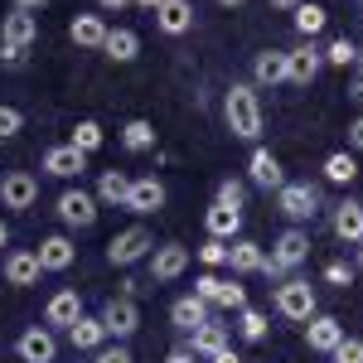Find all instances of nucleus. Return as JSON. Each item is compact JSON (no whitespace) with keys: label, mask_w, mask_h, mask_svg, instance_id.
<instances>
[{"label":"nucleus","mask_w":363,"mask_h":363,"mask_svg":"<svg viewBox=\"0 0 363 363\" xmlns=\"http://www.w3.org/2000/svg\"><path fill=\"white\" fill-rule=\"evenodd\" d=\"M223 116H228V131L238 140H257L262 136V97L252 83H233L223 92Z\"/></svg>","instance_id":"1"},{"label":"nucleus","mask_w":363,"mask_h":363,"mask_svg":"<svg viewBox=\"0 0 363 363\" xmlns=\"http://www.w3.org/2000/svg\"><path fill=\"white\" fill-rule=\"evenodd\" d=\"M306 262H310V233L306 228H286L277 242H272V252L262 257V277L286 281L296 267H306Z\"/></svg>","instance_id":"2"},{"label":"nucleus","mask_w":363,"mask_h":363,"mask_svg":"<svg viewBox=\"0 0 363 363\" xmlns=\"http://www.w3.org/2000/svg\"><path fill=\"white\" fill-rule=\"evenodd\" d=\"M155 252V238H150V228H140V223H131V228H121L112 242H107V262L112 267H136V262H145Z\"/></svg>","instance_id":"3"},{"label":"nucleus","mask_w":363,"mask_h":363,"mask_svg":"<svg viewBox=\"0 0 363 363\" xmlns=\"http://www.w3.org/2000/svg\"><path fill=\"white\" fill-rule=\"evenodd\" d=\"M277 315H281V320L306 325L310 315H315V286H310L306 277H286L277 286Z\"/></svg>","instance_id":"4"},{"label":"nucleus","mask_w":363,"mask_h":363,"mask_svg":"<svg viewBox=\"0 0 363 363\" xmlns=\"http://www.w3.org/2000/svg\"><path fill=\"white\" fill-rule=\"evenodd\" d=\"M97 194H87L83 184H68L63 194H58V203H54V213H58V223L63 228H92L97 223Z\"/></svg>","instance_id":"5"},{"label":"nucleus","mask_w":363,"mask_h":363,"mask_svg":"<svg viewBox=\"0 0 363 363\" xmlns=\"http://www.w3.org/2000/svg\"><path fill=\"white\" fill-rule=\"evenodd\" d=\"M277 208L291 218V228H301V223H310L315 213H320V189L315 184H281L277 189Z\"/></svg>","instance_id":"6"},{"label":"nucleus","mask_w":363,"mask_h":363,"mask_svg":"<svg viewBox=\"0 0 363 363\" xmlns=\"http://www.w3.org/2000/svg\"><path fill=\"white\" fill-rule=\"evenodd\" d=\"M97 320L107 325V339H116V344H126V339L140 330V306L131 301V296H112L107 306L97 310Z\"/></svg>","instance_id":"7"},{"label":"nucleus","mask_w":363,"mask_h":363,"mask_svg":"<svg viewBox=\"0 0 363 363\" xmlns=\"http://www.w3.org/2000/svg\"><path fill=\"white\" fill-rule=\"evenodd\" d=\"M325 68V54L315 49V39H301L296 49H286V83L296 87H310L315 83V73Z\"/></svg>","instance_id":"8"},{"label":"nucleus","mask_w":363,"mask_h":363,"mask_svg":"<svg viewBox=\"0 0 363 363\" xmlns=\"http://www.w3.org/2000/svg\"><path fill=\"white\" fill-rule=\"evenodd\" d=\"M145 262H150V281L165 286V281H179L189 272V247H184V242H160Z\"/></svg>","instance_id":"9"},{"label":"nucleus","mask_w":363,"mask_h":363,"mask_svg":"<svg viewBox=\"0 0 363 363\" xmlns=\"http://www.w3.org/2000/svg\"><path fill=\"white\" fill-rule=\"evenodd\" d=\"M0 203L15 208V213L34 208V203H39V179H34L29 169H10V174L0 179Z\"/></svg>","instance_id":"10"},{"label":"nucleus","mask_w":363,"mask_h":363,"mask_svg":"<svg viewBox=\"0 0 363 363\" xmlns=\"http://www.w3.org/2000/svg\"><path fill=\"white\" fill-rule=\"evenodd\" d=\"M15 354H20V363H54L58 359V339L49 325H29L25 335L15 339Z\"/></svg>","instance_id":"11"},{"label":"nucleus","mask_w":363,"mask_h":363,"mask_svg":"<svg viewBox=\"0 0 363 363\" xmlns=\"http://www.w3.org/2000/svg\"><path fill=\"white\" fill-rule=\"evenodd\" d=\"M83 320V296L73 291V286H63L49 296V306H44V325L49 330H68V325H78Z\"/></svg>","instance_id":"12"},{"label":"nucleus","mask_w":363,"mask_h":363,"mask_svg":"<svg viewBox=\"0 0 363 363\" xmlns=\"http://www.w3.org/2000/svg\"><path fill=\"white\" fill-rule=\"evenodd\" d=\"M339 339H344V325H339L335 315H320V310H315L306 320V349L310 354H325V359H330Z\"/></svg>","instance_id":"13"},{"label":"nucleus","mask_w":363,"mask_h":363,"mask_svg":"<svg viewBox=\"0 0 363 363\" xmlns=\"http://www.w3.org/2000/svg\"><path fill=\"white\" fill-rule=\"evenodd\" d=\"M155 29L169 34V39L189 34V29H194V0H160V5H155Z\"/></svg>","instance_id":"14"},{"label":"nucleus","mask_w":363,"mask_h":363,"mask_svg":"<svg viewBox=\"0 0 363 363\" xmlns=\"http://www.w3.org/2000/svg\"><path fill=\"white\" fill-rule=\"evenodd\" d=\"M203 233L208 238H218V242H233V238H242V208H228V203H208L203 208Z\"/></svg>","instance_id":"15"},{"label":"nucleus","mask_w":363,"mask_h":363,"mask_svg":"<svg viewBox=\"0 0 363 363\" xmlns=\"http://www.w3.org/2000/svg\"><path fill=\"white\" fill-rule=\"evenodd\" d=\"M34 257H39V267H44V272H68V267L78 262V247H73V238H68V233H49V238L34 247Z\"/></svg>","instance_id":"16"},{"label":"nucleus","mask_w":363,"mask_h":363,"mask_svg":"<svg viewBox=\"0 0 363 363\" xmlns=\"http://www.w3.org/2000/svg\"><path fill=\"white\" fill-rule=\"evenodd\" d=\"M126 208L131 213H160L165 208V184L155 179V174H140V179H131V194H126Z\"/></svg>","instance_id":"17"},{"label":"nucleus","mask_w":363,"mask_h":363,"mask_svg":"<svg viewBox=\"0 0 363 363\" xmlns=\"http://www.w3.org/2000/svg\"><path fill=\"white\" fill-rule=\"evenodd\" d=\"M247 179L257 184V189H267V194H272V189L286 184V169H281V160L267 150V145H257V150H252V160H247Z\"/></svg>","instance_id":"18"},{"label":"nucleus","mask_w":363,"mask_h":363,"mask_svg":"<svg viewBox=\"0 0 363 363\" xmlns=\"http://www.w3.org/2000/svg\"><path fill=\"white\" fill-rule=\"evenodd\" d=\"M39 277H44V267H39L34 247L5 252V286H39Z\"/></svg>","instance_id":"19"},{"label":"nucleus","mask_w":363,"mask_h":363,"mask_svg":"<svg viewBox=\"0 0 363 363\" xmlns=\"http://www.w3.org/2000/svg\"><path fill=\"white\" fill-rule=\"evenodd\" d=\"M330 228H335L339 242L359 247V242H363V203H359V199H344V203H335V218H330Z\"/></svg>","instance_id":"20"},{"label":"nucleus","mask_w":363,"mask_h":363,"mask_svg":"<svg viewBox=\"0 0 363 363\" xmlns=\"http://www.w3.org/2000/svg\"><path fill=\"white\" fill-rule=\"evenodd\" d=\"M34 39H39V15H29V10L0 15V44H20V49H29Z\"/></svg>","instance_id":"21"},{"label":"nucleus","mask_w":363,"mask_h":363,"mask_svg":"<svg viewBox=\"0 0 363 363\" xmlns=\"http://www.w3.org/2000/svg\"><path fill=\"white\" fill-rule=\"evenodd\" d=\"M44 169H49L54 179H78V174L87 169V155L63 140V145H49V150H44Z\"/></svg>","instance_id":"22"},{"label":"nucleus","mask_w":363,"mask_h":363,"mask_svg":"<svg viewBox=\"0 0 363 363\" xmlns=\"http://www.w3.org/2000/svg\"><path fill=\"white\" fill-rule=\"evenodd\" d=\"M262 242H252V238H233L228 242V272L233 277H252V272H262Z\"/></svg>","instance_id":"23"},{"label":"nucleus","mask_w":363,"mask_h":363,"mask_svg":"<svg viewBox=\"0 0 363 363\" xmlns=\"http://www.w3.org/2000/svg\"><path fill=\"white\" fill-rule=\"evenodd\" d=\"M107 20H102V15H73V20H68V39H73V44H78V49H102V44H107Z\"/></svg>","instance_id":"24"},{"label":"nucleus","mask_w":363,"mask_h":363,"mask_svg":"<svg viewBox=\"0 0 363 363\" xmlns=\"http://www.w3.org/2000/svg\"><path fill=\"white\" fill-rule=\"evenodd\" d=\"M68 344H73L78 354H97V349L112 344V339H107V325H102L97 315H83L78 325H68Z\"/></svg>","instance_id":"25"},{"label":"nucleus","mask_w":363,"mask_h":363,"mask_svg":"<svg viewBox=\"0 0 363 363\" xmlns=\"http://www.w3.org/2000/svg\"><path fill=\"white\" fill-rule=\"evenodd\" d=\"M286 83V49H262L252 58V87H277Z\"/></svg>","instance_id":"26"},{"label":"nucleus","mask_w":363,"mask_h":363,"mask_svg":"<svg viewBox=\"0 0 363 363\" xmlns=\"http://www.w3.org/2000/svg\"><path fill=\"white\" fill-rule=\"evenodd\" d=\"M126 194H131V174H126V169H102V174H97V203L126 208Z\"/></svg>","instance_id":"27"},{"label":"nucleus","mask_w":363,"mask_h":363,"mask_svg":"<svg viewBox=\"0 0 363 363\" xmlns=\"http://www.w3.org/2000/svg\"><path fill=\"white\" fill-rule=\"evenodd\" d=\"M169 320H174V330H184V335H194L199 325H208V306H203L199 296H179V301L169 306Z\"/></svg>","instance_id":"28"},{"label":"nucleus","mask_w":363,"mask_h":363,"mask_svg":"<svg viewBox=\"0 0 363 363\" xmlns=\"http://www.w3.org/2000/svg\"><path fill=\"white\" fill-rule=\"evenodd\" d=\"M102 54L116 58V63H131V58H140V34H136V29H107Z\"/></svg>","instance_id":"29"},{"label":"nucleus","mask_w":363,"mask_h":363,"mask_svg":"<svg viewBox=\"0 0 363 363\" xmlns=\"http://www.w3.org/2000/svg\"><path fill=\"white\" fill-rule=\"evenodd\" d=\"M189 349H194L199 359H213L218 349H228V325H218V320L199 325V330H194V344H189Z\"/></svg>","instance_id":"30"},{"label":"nucleus","mask_w":363,"mask_h":363,"mask_svg":"<svg viewBox=\"0 0 363 363\" xmlns=\"http://www.w3.org/2000/svg\"><path fill=\"white\" fill-rule=\"evenodd\" d=\"M121 145H126L131 155H140V150H155V126H150L145 116H131V121L121 126Z\"/></svg>","instance_id":"31"},{"label":"nucleus","mask_w":363,"mask_h":363,"mask_svg":"<svg viewBox=\"0 0 363 363\" xmlns=\"http://www.w3.org/2000/svg\"><path fill=\"white\" fill-rule=\"evenodd\" d=\"M325 25H330V10H325V5H315V0H301V5H296V29H301V39H315Z\"/></svg>","instance_id":"32"},{"label":"nucleus","mask_w":363,"mask_h":363,"mask_svg":"<svg viewBox=\"0 0 363 363\" xmlns=\"http://www.w3.org/2000/svg\"><path fill=\"white\" fill-rule=\"evenodd\" d=\"M325 179H330V184H354V179H359V160H354V150H335V155H325Z\"/></svg>","instance_id":"33"},{"label":"nucleus","mask_w":363,"mask_h":363,"mask_svg":"<svg viewBox=\"0 0 363 363\" xmlns=\"http://www.w3.org/2000/svg\"><path fill=\"white\" fill-rule=\"evenodd\" d=\"M102 140H107V136H102V126H97L92 116H83V121L68 131V145H73V150H83V155H97V150H102Z\"/></svg>","instance_id":"34"},{"label":"nucleus","mask_w":363,"mask_h":363,"mask_svg":"<svg viewBox=\"0 0 363 363\" xmlns=\"http://www.w3.org/2000/svg\"><path fill=\"white\" fill-rule=\"evenodd\" d=\"M267 330H272V325H267V310H257V306H242V310H238V335L247 339V344H262V339H267Z\"/></svg>","instance_id":"35"},{"label":"nucleus","mask_w":363,"mask_h":363,"mask_svg":"<svg viewBox=\"0 0 363 363\" xmlns=\"http://www.w3.org/2000/svg\"><path fill=\"white\" fill-rule=\"evenodd\" d=\"M213 306L242 310V306H247V286H242L238 277H218V296H213Z\"/></svg>","instance_id":"36"},{"label":"nucleus","mask_w":363,"mask_h":363,"mask_svg":"<svg viewBox=\"0 0 363 363\" xmlns=\"http://www.w3.org/2000/svg\"><path fill=\"white\" fill-rule=\"evenodd\" d=\"M330 68H354V58H359V44L354 39H330V49H320Z\"/></svg>","instance_id":"37"},{"label":"nucleus","mask_w":363,"mask_h":363,"mask_svg":"<svg viewBox=\"0 0 363 363\" xmlns=\"http://www.w3.org/2000/svg\"><path fill=\"white\" fill-rule=\"evenodd\" d=\"M20 131H25V112H20V107H10V102H0V140L20 136Z\"/></svg>","instance_id":"38"},{"label":"nucleus","mask_w":363,"mask_h":363,"mask_svg":"<svg viewBox=\"0 0 363 363\" xmlns=\"http://www.w3.org/2000/svg\"><path fill=\"white\" fill-rule=\"evenodd\" d=\"M330 363H363V339L344 335V339L335 344V354H330Z\"/></svg>","instance_id":"39"},{"label":"nucleus","mask_w":363,"mask_h":363,"mask_svg":"<svg viewBox=\"0 0 363 363\" xmlns=\"http://www.w3.org/2000/svg\"><path fill=\"white\" fill-rule=\"evenodd\" d=\"M218 203H228V208H242V199H247V189H242V179H218Z\"/></svg>","instance_id":"40"},{"label":"nucleus","mask_w":363,"mask_h":363,"mask_svg":"<svg viewBox=\"0 0 363 363\" xmlns=\"http://www.w3.org/2000/svg\"><path fill=\"white\" fill-rule=\"evenodd\" d=\"M199 262H203V267H228V242L208 238V242L199 247Z\"/></svg>","instance_id":"41"},{"label":"nucleus","mask_w":363,"mask_h":363,"mask_svg":"<svg viewBox=\"0 0 363 363\" xmlns=\"http://www.w3.org/2000/svg\"><path fill=\"white\" fill-rule=\"evenodd\" d=\"M92 363H136V359H131L126 344H102V349L92 354Z\"/></svg>","instance_id":"42"},{"label":"nucleus","mask_w":363,"mask_h":363,"mask_svg":"<svg viewBox=\"0 0 363 363\" xmlns=\"http://www.w3.org/2000/svg\"><path fill=\"white\" fill-rule=\"evenodd\" d=\"M29 63V49L20 44H0V68H25Z\"/></svg>","instance_id":"43"},{"label":"nucleus","mask_w":363,"mask_h":363,"mask_svg":"<svg viewBox=\"0 0 363 363\" xmlns=\"http://www.w3.org/2000/svg\"><path fill=\"white\" fill-rule=\"evenodd\" d=\"M194 296L203 301V306H213V296H218V277H213V272H203V277L194 281Z\"/></svg>","instance_id":"44"},{"label":"nucleus","mask_w":363,"mask_h":363,"mask_svg":"<svg viewBox=\"0 0 363 363\" xmlns=\"http://www.w3.org/2000/svg\"><path fill=\"white\" fill-rule=\"evenodd\" d=\"M325 281H330V286H349V281H354V267H349V262H330V267H325Z\"/></svg>","instance_id":"45"},{"label":"nucleus","mask_w":363,"mask_h":363,"mask_svg":"<svg viewBox=\"0 0 363 363\" xmlns=\"http://www.w3.org/2000/svg\"><path fill=\"white\" fill-rule=\"evenodd\" d=\"M165 363H194V349L179 344V349H169V354H165Z\"/></svg>","instance_id":"46"},{"label":"nucleus","mask_w":363,"mask_h":363,"mask_svg":"<svg viewBox=\"0 0 363 363\" xmlns=\"http://www.w3.org/2000/svg\"><path fill=\"white\" fill-rule=\"evenodd\" d=\"M349 145H354V150H363V116H354V121H349Z\"/></svg>","instance_id":"47"},{"label":"nucleus","mask_w":363,"mask_h":363,"mask_svg":"<svg viewBox=\"0 0 363 363\" xmlns=\"http://www.w3.org/2000/svg\"><path fill=\"white\" fill-rule=\"evenodd\" d=\"M49 0H10V10H29V15H39Z\"/></svg>","instance_id":"48"},{"label":"nucleus","mask_w":363,"mask_h":363,"mask_svg":"<svg viewBox=\"0 0 363 363\" xmlns=\"http://www.w3.org/2000/svg\"><path fill=\"white\" fill-rule=\"evenodd\" d=\"M349 102H359V107H363V78H354V83H349Z\"/></svg>","instance_id":"49"},{"label":"nucleus","mask_w":363,"mask_h":363,"mask_svg":"<svg viewBox=\"0 0 363 363\" xmlns=\"http://www.w3.org/2000/svg\"><path fill=\"white\" fill-rule=\"evenodd\" d=\"M208 363H242V359H238L233 349H218V354H213V359H208Z\"/></svg>","instance_id":"50"},{"label":"nucleus","mask_w":363,"mask_h":363,"mask_svg":"<svg viewBox=\"0 0 363 363\" xmlns=\"http://www.w3.org/2000/svg\"><path fill=\"white\" fill-rule=\"evenodd\" d=\"M131 0H97V10H126Z\"/></svg>","instance_id":"51"},{"label":"nucleus","mask_w":363,"mask_h":363,"mask_svg":"<svg viewBox=\"0 0 363 363\" xmlns=\"http://www.w3.org/2000/svg\"><path fill=\"white\" fill-rule=\"evenodd\" d=\"M131 5H140V10H150V15H155V5H160V0H131Z\"/></svg>","instance_id":"52"},{"label":"nucleus","mask_w":363,"mask_h":363,"mask_svg":"<svg viewBox=\"0 0 363 363\" xmlns=\"http://www.w3.org/2000/svg\"><path fill=\"white\" fill-rule=\"evenodd\" d=\"M272 5H277V10H296L301 0H272Z\"/></svg>","instance_id":"53"},{"label":"nucleus","mask_w":363,"mask_h":363,"mask_svg":"<svg viewBox=\"0 0 363 363\" xmlns=\"http://www.w3.org/2000/svg\"><path fill=\"white\" fill-rule=\"evenodd\" d=\"M5 242H10V228H5V218H0V247H5Z\"/></svg>","instance_id":"54"},{"label":"nucleus","mask_w":363,"mask_h":363,"mask_svg":"<svg viewBox=\"0 0 363 363\" xmlns=\"http://www.w3.org/2000/svg\"><path fill=\"white\" fill-rule=\"evenodd\" d=\"M354 68H359V78H363V49H359V58H354Z\"/></svg>","instance_id":"55"},{"label":"nucleus","mask_w":363,"mask_h":363,"mask_svg":"<svg viewBox=\"0 0 363 363\" xmlns=\"http://www.w3.org/2000/svg\"><path fill=\"white\" fill-rule=\"evenodd\" d=\"M218 5H228V10H233V5H242V0H218Z\"/></svg>","instance_id":"56"},{"label":"nucleus","mask_w":363,"mask_h":363,"mask_svg":"<svg viewBox=\"0 0 363 363\" xmlns=\"http://www.w3.org/2000/svg\"><path fill=\"white\" fill-rule=\"evenodd\" d=\"M359 272H363V242H359Z\"/></svg>","instance_id":"57"},{"label":"nucleus","mask_w":363,"mask_h":363,"mask_svg":"<svg viewBox=\"0 0 363 363\" xmlns=\"http://www.w3.org/2000/svg\"><path fill=\"white\" fill-rule=\"evenodd\" d=\"M359 5H363V0H359Z\"/></svg>","instance_id":"58"}]
</instances>
